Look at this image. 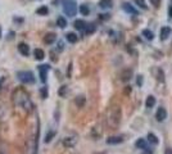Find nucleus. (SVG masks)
Returning a JSON list of instances; mask_svg holds the SVG:
<instances>
[{"mask_svg":"<svg viewBox=\"0 0 172 154\" xmlns=\"http://www.w3.org/2000/svg\"><path fill=\"white\" fill-rule=\"evenodd\" d=\"M12 99H13V103L19 107L21 109H23L26 113H32L33 112V103L31 100V98H30L28 93L22 87H18L14 90V93L12 94Z\"/></svg>","mask_w":172,"mask_h":154,"instance_id":"1","label":"nucleus"},{"mask_svg":"<svg viewBox=\"0 0 172 154\" xmlns=\"http://www.w3.org/2000/svg\"><path fill=\"white\" fill-rule=\"evenodd\" d=\"M107 121H108V125L110 127H113V128L117 127L119 125V122H121V108L117 105L112 107L108 112V118H107Z\"/></svg>","mask_w":172,"mask_h":154,"instance_id":"2","label":"nucleus"},{"mask_svg":"<svg viewBox=\"0 0 172 154\" xmlns=\"http://www.w3.org/2000/svg\"><path fill=\"white\" fill-rule=\"evenodd\" d=\"M17 78L24 85L35 84V76H33V73L31 71H19V72H17Z\"/></svg>","mask_w":172,"mask_h":154,"instance_id":"3","label":"nucleus"},{"mask_svg":"<svg viewBox=\"0 0 172 154\" xmlns=\"http://www.w3.org/2000/svg\"><path fill=\"white\" fill-rule=\"evenodd\" d=\"M63 12L66 13L68 17H73V16H76L77 4L73 1V0H66V1L63 3Z\"/></svg>","mask_w":172,"mask_h":154,"instance_id":"4","label":"nucleus"},{"mask_svg":"<svg viewBox=\"0 0 172 154\" xmlns=\"http://www.w3.org/2000/svg\"><path fill=\"white\" fill-rule=\"evenodd\" d=\"M49 66L48 64H41V66H39V72H40V80L41 82H45L46 78H48V71H49Z\"/></svg>","mask_w":172,"mask_h":154,"instance_id":"5","label":"nucleus"},{"mask_svg":"<svg viewBox=\"0 0 172 154\" xmlns=\"http://www.w3.org/2000/svg\"><path fill=\"white\" fill-rule=\"evenodd\" d=\"M119 78H121L122 82H128V81L132 78V70H130V68L123 70L121 72V75H119Z\"/></svg>","mask_w":172,"mask_h":154,"instance_id":"6","label":"nucleus"},{"mask_svg":"<svg viewBox=\"0 0 172 154\" xmlns=\"http://www.w3.org/2000/svg\"><path fill=\"white\" fill-rule=\"evenodd\" d=\"M156 118H157L158 122H163L167 118V110L165 108H162V107H161V108H158L157 113H156Z\"/></svg>","mask_w":172,"mask_h":154,"instance_id":"7","label":"nucleus"},{"mask_svg":"<svg viewBox=\"0 0 172 154\" xmlns=\"http://www.w3.org/2000/svg\"><path fill=\"white\" fill-rule=\"evenodd\" d=\"M121 143H123L122 136H110V138L107 139V144H109V145H116V144H121Z\"/></svg>","mask_w":172,"mask_h":154,"instance_id":"8","label":"nucleus"},{"mask_svg":"<svg viewBox=\"0 0 172 154\" xmlns=\"http://www.w3.org/2000/svg\"><path fill=\"white\" fill-rule=\"evenodd\" d=\"M170 35H171V28H170V27H162V28H161L159 37H161V40H162V41L167 40Z\"/></svg>","mask_w":172,"mask_h":154,"instance_id":"9","label":"nucleus"},{"mask_svg":"<svg viewBox=\"0 0 172 154\" xmlns=\"http://www.w3.org/2000/svg\"><path fill=\"white\" fill-rule=\"evenodd\" d=\"M76 143H77V139L73 138V136H71V138H66V139L63 140V145H64L66 148H72V147H75Z\"/></svg>","mask_w":172,"mask_h":154,"instance_id":"10","label":"nucleus"},{"mask_svg":"<svg viewBox=\"0 0 172 154\" xmlns=\"http://www.w3.org/2000/svg\"><path fill=\"white\" fill-rule=\"evenodd\" d=\"M122 8H123V10L126 12V13H130V14L137 16V10L135 9L134 7L131 5V4H128V3H123V4H122Z\"/></svg>","mask_w":172,"mask_h":154,"instance_id":"11","label":"nucleus"},{"mask_svg":"<svg viewBox=\"0 0 172 154\" xmlns=\"http://www.w3.org/2000/svg\"><path fill=\"white\" fill-rule=\"evenodd\" d=\"M55 40H57V35H55V33H53V32L46 33L45 37H44V42H45V44H48V45L55 42Z\"/></svg>","mask_w":172,"mask_h":154,"instance_id":"12","label":"nucleus"},{"mask_svg":"<svg viewBox=\"0 0 172 154\" xmlns=\"http://www.w3.org/2000/svg\"><path fill=\"white\" fill-rule=\"evenodd\" d=\"M18 51L22 55H24V57H27V55L30 54V46L27 44H23V42H22V44L18 45Z\"/></svg>","mask_w":172,"mask_h":154,"instance_id":"13","label":"nucleus"},{"mask_svg":"<svg viewBox=\"0 0 172 154\" xmlns=\"http://www.w3.org/2000/svg\"><path fill=\"white\" fill-rule=\"evenodd\" d=\"M99 7L102 9H109V8L113 7V0H100L99 1Z\"/></svg>","mask_w":172,"mask_h":154,"instance_id":"14","label":"nucleus"},{"mask_svg":"<svg viewBox=\"0 0 172 154\" xmlns=\"http://www.w3.org/2000/svg\"><path fill=\"white\" fill-rule=\"evenodd\" d=\"M33 57H35L37 61H42L45 58V53L42 49H35L33 50Z\"/></svg>","mask_w":172,"mask_h":154,"instance_id":"15","label":"nucleus"},{"mask_svg":"<svg viewBox=\"0 0 172 154\" xmlns=\"http://www.w3.org/2000/svg\"><path fill=\"white\" fill-rule=\"evenodd\" d=\"M73 27L76 30L82 31V30H85V27H86V23H85V21H82V19H76L75 23H73Z\"/></svg>","mask_w":172,"mask_h":154,"instance_id":"16","label":"nucleus"},{"mask_svg":"<svg viewBox=\"0 0 172 154\" xmlns=\"http://www.w3.org/2000/svg\"><path fill=\"white\" fill-rule=\"evenodd\" d=\"M136 148L137 149H143V150H145V149H148V144H147V141H145L144 139H139V140H136Z\"/></svg>","mask_w":172,"mask_h":154,"instance_id":"17","label":"nucleus"},{"mask_svg":"<svg viewBox=\"0 0 172 154\" xmlns=\"http://www.w3.org/2000/svg\"><path fill=\"white\" fill-rule=\"evenodd\" d=\"M66 38H67V41L68 42H71V44H75V42L77 41V35L73 32H68L67 35H66Z\"/></svg>","mask_w":172,"mask_h":154,"instance_id":"18","label":"nucleus"},{"mask_svg":"<svg viewBox=\"0 0 172 154\" xmlns=\"http://www.w3.org/2000/svg\"><path fill=\"white\" fill-rule=\"evenodd\" d=\"M154 104H156V98H154L153 95H149L147 98V101H145L147 108H152V107H154Z\"/></svg>","mask_w":172,"mask_h":154,"instance_id":"19","label":"nucleus"},{"mask_svg":"<svg viewBox=\"0 0 172 154\" xmlns=\"http://www.w3.org/2000/svg\"><path fill=\"white\" fill-rule=\"evenodd\" d=\"M36 13H37L39 16H45V14H48V13H49V9H48V7L42 5V7H40V8H37Z\"/></svg>","mask_w":172,"mask_h":154,"instance_id":"20","label":"nucleus"},{"mask_svg":"<svg viewBox=\"0 0 172 154\" xmlns=\"http://www.w3.org/2000/svg\"><path fill=\"white\" fill-rule=\"evenodd\" d=\"M95 24L94 23H89V24H86V27H85V32H86V35H90V33H93L94 31H95Z\"/></svg>","mask_w":172,"mask_h":154,"instance_id":"21","label":"nucleus"},{"mask_svg":"<svg viewBox=\"0 0 172 154\" xmlns=\"http://www.w3.org/2000/svg\"><path fill=\"white\" fill-rule=\"evenodd\" d=\"M148 140H149L152 144H158V143H159V140H158V138L153 134V132H149V134H148Z\"/></svg>","mask_w":172,"mask_h":154,"instance_id":"22","label":"nucleus"},{"mask_svg":"<svg viewBox=\"0 0 172 154\" xmlns=\"http://www.w3.org/2000/svg\"><path fill=\"white\" fill-rule=\"evenodd\" d=\"M57 24H58L61 28H64V27L67 26V21H66V18H64V17H58Z\"/></svg>","mask_w":172,"mask_h":154,"instance_id":"23","label":"nucleus"},{"mask_svg":"<svg viewBox=\"0 0 172 154\" xmlns=\"http://www.w3.org/2000/svg\"><path fill=\"white\" fill-rule=\"evenodd\" d=\"M80 12H81V14H82V16H89L90 9H89V7L86 5V4H82V5L80 7Z\"/></svg>","mask_w":172,"mask_h":154,"instance_id":"24","label":"nucleus"},{"mask_svg":"<svg viewBox=\"0 0 172 154\" xmlns=\"http://www.w3.org/2000/svg\"><path fill=\"white\" fill-rule=\"evenodd\" d=\"M143 36L147 38V40H153V38H154L153 32L149 31V30H144V31H143Z\"/></svg>","mask_w":172,"mask_h":154,"instance_id":"25","label":"nucleus"},{"mask_svg":"<svg viewBox=\"0 0 172 154\" xmlns=\"http://www.w3.org/2000/svg\"><path fill=\"white\" fill-rule=\"evenodd\" d=\"M55 134H57V132H55V131L50 130V131L48 132V135L45 136V143H50V141H51V139H53L54 136H55Z\"/></svg>","mask_w":172,"mask_h":154,"instance_id":"26","label":"nucleus"},{"mask_svg":"<svg viewBox=\"0 0 172 154\" xmlns=\"http://www.w3.org/2000/svg\"><path fill=\"white\" fill-rule=\"evenodd\" d=\"M134 1H135V3L137 4V5H139V7L141 8V9H144V10H147V9H148V5L145 4L144 0H134Z\"/></svg>","mask_w":172,"mask_h":154,"instance_id":"27","label":"nucleus"},{"mask_svg":"<svg viewBox=\"0 0 172 154\" xmlns=\"http://www.w3.org/2000/svg\"><path fill=\"white\" fill-rule=\"evenodd\" d=\"M76 104L80 107H84V104H85V98L84 96H79V98H76Z\"/></svg>","mask_w":172,"mask_h":154,"instance_id":"28","label":"nucleus"},{"mask_svg":"<svg viewBox=\"0 0 172 154\" xmlns=\"http://www.w3.org/2000/svg\"><path fill=\"white\" fill-rule=\"evenodd\" d=\"M67 93H68V87L67 86H62L61 89H59V91H58L59 96H66Z\"/></svg>","mask_w":172,"mask_h":154,"instance_id":"29","label":"nucleus"},{"mask_svg":"<svg viewBox=\"0 0 172 154\" xmlns=\"http://www.w3.org/2000/svg\"><path fill=\"white\" fill-rule=\"evenodd\" d=\"M40 93H41V96L44 98V99H45L46 96H48V89H46V87H42V89L40 90Z\"/></svg>","mask_w":172,"mask_h":154,"instance_id":"30","label":"nucleus"},{"mask_svg":"<svg viewBox=\"0 0 172 154\" xmlns=\"http://www.w3.org/2000/svg\"><path fill=\"white\" fill-rule=\"evenodd\" d=\"M150 1V4H152L153 7H156V8H158L159 7V4H161V0H149Z\"/></svg>","mask_w":172,"mask_h":154,"instance_id":"31","label":"nucleus"},{"mask_svg":"<svg viewBox=\"0 0 172 154\" xmlns=\"http://www.w3.org/2000/svg\"><path fill=\"white\" fill-rule=\"evenodd\" d=\"M137 85H139V86H141V85H143V76H137Z\"/></svg>","mask_w":172,"mask_h":154,"instance_id":"32","label":"nucleus"},{"mask_svg":"<svg viewBox=\"0 0 172 154\" xmlns=\"http://www.w3.org/2000/svg\"><path fill=\"white\" fill-rule=\"evenodd\" d=\"M165 154H172V148H167L165 150Z\"/></svg>","mask_w":172,"mask_h":154,"instance_id":"33","label":"nucleus"},{"mask_svg":"<svg viewBox=\"0 0 172 154\" xmlns=\"http://www.w3.org/2000/svg\"><path fill=\"white\" fill-rule=\"evenodd\" d=\"M100 16H102V17H100L102 19H108V18H109V16H108V14H100Z\"/></svg>","mask_w":172,"mask_h":154,"instance_id":"34","label":"nucleus"},{"mask_svg":"<svg viewBox=\"0 0 172 154\" xmlns=\"http://www.w3.org/2000/svg\"><path fill=\"white\" fill-rule=\"evenodd\" d=\"M168 17H170V18H172V7L168 8Z\"/></svg>","mask_w":172,"mask_h":154,"instance_id":"35","label":"nucleus"},{"mask_svg":"<svg viewBox=\"0 0 172 154\" xmlns=\"http://www.w3.org/2000/svg\"><path fill=\"white\" fill-rule=\"evenodd\" d=\"M125 93H126V94L131 93V86H127V87H126V90H125Z\"/></svg>","mask_w":172,"mask_h":154,"instance_id":"36","label":"nucleus"},{"mask_svg":"<svg viewBox=\"0 0 172 154\" xmlns=\"http://www.w3.org/2000/svg\"><path fill=\"white\" fill-rule=\"evenodd\" d=\"M144 152H145L144 154H153V152H152V150H149V149H145Z\"/></svg>","mask_w":172,"mask_h":154,"instance_id":"37","label":"nucleus"},{"mask_svg":"<svg viewBox=\"0 0 172 154\" xmlns=\"http://www.w3.org/2000/svg\"><path fill=\"white\" fill-rule=\"evenodd\" d=\"M59 50H63V42H59Z\"/></svg>","mask_w":172,"mask_h":154,"instance_id":"38","label":"nucleus"},{"mask_svg":"<svg viewBox=\"0 0 172 154\" xmlns=\"http://www.w3.org/2000/svg\"><path fill=\"white\" fill-rule=\"evenodd\" d=\"M0 36H1V28H0Z\"/></svg>","mask_w":172,"mask_h":154,"instance_id":"39","label":"nucleus"}]
</instances>
